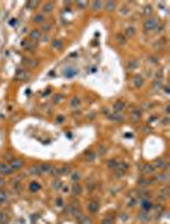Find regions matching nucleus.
Instances as JSON below:
<instances>
[{
	"label": "nucleus",
	"mask_w": 170,
	"mask_h": 224,
	"mask_svg": "<svg viewBox=\"0 0 170 224\" xmlns=\"http://www.w3.org/2000/svg\"><path fill=\"white\" fill-rule=\"evenodd\" d=\"M156 26H157V19L156 18H147L146 21H145V23H143V27H145V30L147 31H154L156 30Z\"/></svg>",
	"instance_id": "f257e3e1"
},
{
	"label": "nucleus",
	"mask_w": 170,
	"mask_h": 224,
	"mask_svg": "<svg viewBox=\"0 0 170 224\" xmlns=\"http://www.w3.org/2000/svg\"><path fill=\"white\" fill-rule=\"evenodd\" d=\"M23 160H21V159H12V161L9 163V166L12 168V170L14 172V170H19L22 166H23Z\"/></svg>",
	"instance_id": "f03ea898"
},
{
	"label": "nucleus",
	"mask_w": 170,
	"mask_h": 224,
	"mask_svg": "<svg viewBox=\"0 0 170 224\" xmlns=\"http://www.w3.org/2000/svg\"><path fill=\"white\" fill-rule=\"evenodd\" d=\"M12 173H13V170H12V168L9 166V164H6V163H0V174L8 176V174H12Z\"/></svg>",
	"instance_id": "7ed1b4c3"
},
{
	"label": "nucleus",
	"mask_w": 170,
	"mask_h": 224,
	"mask_svg": "<svg viewBox=\"0 0 170 224\" xmlns=\"http://www.w3.org/2000/svg\"><path fill=\"white\" fill-rule=\"evenodd\" d=\"M40 39H41V30H32L31 33H30V41L35 44Z\"/></svg>",
	"instance_id": "20e7f679"
},
{
	"label": "nucleus",
	"mask_w": 170,
	"mask_h": 224,
	"mask_svg": "<svg viewBox=\"0 0 170 224\" xmlns=\"http://www.w3.org/2000/svg\"><path fill=\"white\" fill-rule=\"evenodd\" d=\"M28 77V73H27V71H24V69H18L16 73V78L18 79V81H24L26 78Z\"/></svg>",
	"instance_id": "39448f33"
},
{
	"label": "nucleus",
	"mask_w": 170,
	"mask_h": 224,
	"mask_svg": "<svg viewBox=\"0 0 170 224\" xmlns=\"http://www.w3.org/2000/svg\"><path fill=\"white\" fill-rule=\"evenodd\" d=\"M54 9V4L53 3H45L42 5V13H51Z\"/></svg>",
	"instance_id": "423d86ee"
},
{
	"label": "nucleus",
	"mask_w": 170,
	"mask_h": 224,
	"mask_svg": "<svg viewBox=\"0 0 170 224\" xmlns=\"http://www.w3.org/2000/svg\"><path fill=\"white\" fill-rule=\"evenodd\" d=\"M124 108H125V104H124L123 101H116V103L114 104V110H115V113H120V111H123Z\"/></svg>",
	"instance_id": "0eeeda50"
},
{
	"label": "nucleus",
	"mask_w": 170,
	"mask_h": 224,
	"mask_svg": "<svg viewBox=\"0 0 170 224\" xmlns=\"http://www.w3.org/2000/svg\"><path fill=\"white\" fill-rule=\"evenodd\" d=\"M142 209H143V211H150L152 209V202L148 200H143L142 201Z\"/></svg>",
	"instance_id": "6e6552de"
},
{
	"label": "nucleus",
	"mask_w": 170,
	"mask_h": 224,
	"mask_svg": "<svg viewBox=\"0 0 170 224\" xmlns=\"http://www.w3.org/2000/svg\"><path fill=\"white\" fill-rule=\"evenodd\" d=\"M6 202H8V194L0 190V205H5Z\"/></svg>",
	"instance_id": "1a4fd4ad"
},
{
	"label": "nucleus",
	"mask_w": 170,
	"mask_h": 224,
	"mask_svg": "<svg viewBox=\"0 0 170 224\" xmlns=\"http://www.w3.org/2000/svg\"><path fill=\"white\" fill-rule=\"evenodd\" d=\"M102 5H104L102 1H92V3H91V8H92V10H95V12L100 10V9L102 8Z\"/></svg>",
	"instance_id": "9d476101"
},
{
	"label": "nucleus",
	"mask_w": 170,
	"mask_h": 224,
	"mask_svg": "<svg viewBox=\"0 0 170 224\" xmlns=\"http://www.w3.org/2000/svg\"><path fill=\"white\" fill-rule=\"evenodd\" d=\"M134 35H136V28L134 27L129 26V27L125 28V37H133Z\"/></svg>",
	"instance_id": "9b49d317"
},
{
	"label": "nucleus",
	"mask_w": 170,
	"mask_h": 224,
	"mask_svg": "<svg viewBox=\"0 0 170 224\" xmlns=\"http://www.w3.org/2000/svg\"><path fill=\"white\" fill-rule=\"evenodd\" d=\"M143 173H146V174H154L155 166L154 165H150V164H146L143 166Z\"/></svg>",
	"instance_id": "f8f14e48"
},
{
	"label": "nucleus",
	"mask_w": 170,
	"mask_h": 224,
	"mask_svg": "<svg viewBox=\"0 0 170 224\" xmlns=\"http://www.w3.org/2000/svg\"><path fill=\"white\" fill-rule=\"evenodd\" d=\"M133 85H134L136 87L143 86V78H142L141 76H136V77L133 78Z\"/></svg>",
	"instance_id": "ddd939ff"
},
{
	"label": "nucleus",
	"mask_w": 170,
	"mask_h": 224,
	"mask_svg": "<svg viewBox=\"0 0 170 224\" xmlns=\"http://www.w3.org/2000/svg\"><path fill=\"white\" fill-rule=\"evenodd\" d=\"M33 22L35 23H38V24H42L45 22V15L44 14H37L33 17Z\"/></svg>",
	"instance_id": "4468645a"
},
{
	"label": "nucleus",
	"mask_w": 170,
	"mask_h": 224,
	"mask_svg": "<svg viewBox=\"0 0 170 224\" xmlns=\"http://www.w3.org/2000/svg\"><path fill=\"white\" fill-rule=\"evenodd\" d=\"M40 168H41V174L42 173H50L53 165L51 164H40Z\"/></svg>",
	"instance_id": "2eb2a0df"
},
{
	"label": "nucleus",
	"mask_w": 170,
	"mask_h": 224,
	"mask_svg": "<svg viewBox=\"0 0 170 224\" xmlns=\"http://www.w3.org/2000/svg\"><path fill=\"white\" fill-rule=\"evenodd\" d=\"M30 173L31 174H41V168H40V165L35 164L31 166V169H30Z\"/></svg>",
	"instance_id": "dca6fc26"
},
{
	"label": "nucleus",
	"mask_w": 170,
	"mask_h": 224,
	"mask_svg": "<svg viewBox=\"0 0 170 224\" xmlns=\"http://www.w3.org/2000/svg\"><path fill=\"white\" fill-rule=\"evenodd\" d=\"M88 210L91 213H97L99 211V202H91V204H88Z\"/></svg>",
	"instance_id": "f3484780"
},
{
	"label": "nucleus",
	"mask_w": 170,
	"mask_h": 224,
	"mask_svg": "<svg viewBox=\"0 0 170 224\" xmlns=\"http://www.w3.org/2000/svg\"><path fill=\"white\" fill-rule=\"evenodd\" d=\"M152 12H154V9H152L151 5H146L145 9H143V14L146 17H148V18H150V14H152Z\"/></svg>",
	"instance_id": "a211bd4d"
},
{
	"label": "nucleus",
	"mask_w": 170,
	"mask_h": 224,
	"mask_svg": "<svg viewBox=\"0 0 170 224\" xmlns=\"http://www.w3.org/2000/svg\"><path fill=\"white\" fill-rule=\"evenodd\" d=\"M70 173V168L68 165H64L63 168H59V174H69Z\"/></svg>",
	"instance_id": "6ab92c4d"
},
{
	"label": "nucleus",
	"mask_w": 170,
	"mask_h": 224,
	"mask_svg": "<svg viewBox=\"0 0 170 224\" xmlns=\"http://www.w3.org/2000/svg\"><path fill=\"white\" fill-rule=\"evenodd\" d=\"M155 166H157V168H160V169H162V168H168V164L164 161V160H156V163H155Z\"/></svg>",
	"instance_id": "aec40b11"
},
{
	"label": "nucleus",
	"mask_w": 170,
	"mask_h": 224,
	"mask_svg": "<svg viewBox=\"0 0 170 224\" xmlns=\"http://www.w3.org/2000/svg\"><path fill=\"white\" fill-rule=\"evenodd\" d=\"M38 190H40V184H38L37 182H32L31 184H30V191L36 192V191H38Z\"/></svg>",
	"instance_id": "412c9836"
},
{
	"label": "nucleus",
	"mask_w": 170,
	"mask_h": 224,
	"mask_svg": "<svg viewBox=\"0 0 170 224\" xmlns=\"http://www.w3.org/2000/svg\"><path fill=\"white\" fill-rule=\"evenodd\" d=\"M76 74H77V69H74V68H69L65 72V77H73Z\"/></svg>",
	"instance_id": "4be33fe9"
},
{
	"label": "nucleus",
	"mask_w": 170,
	"mask_h": 224,
	"mask_svg": "<svg viewBox=\"0 0 170 224\" xmlns=\"http://www.w3.org/2000/svg\"><path fill=\"white\" fill-rule=\"evenodd\" d=\"M79 223H81V224H91L92 222H91V219H90L88 216H84V215H82V216L79 218Z\"/></svg>",
	"instance_id": "5701e85b"
},
{
	"label": "nucleus",
	"mask_w": 170,
	"mask_h": 224,
	"mask_svg": "<svg viewBox=\"0 0 170 224\" xmlns=\"http://www.w3.org/2000/svg\"><path fill=\"white\" fill-rule=\"evenodd\" d=\"M53 47H54V49H58V50L63 49V41L62 40H55V41L53 42Z\"/></svg>",
	"instance_id": "b1692460"
},
{
	"label": "nucleus",
	"mask_w": 170,
	"mask_h": 224,
	"mask_svg": "<svg viewBox=\"0 0 170 224\" xmlns=\"http://www.w3.org/2000/svg\"><path fill=\"white\" fill-rule=\"evenodd\" d=\"M23 46H24V47H26V49H27V50H30V51H31V50H33V47H35V44H33V42H31V41H23Z\"/></svg>",
	"instance_id": "393cba45"
},
{
	"label": "nucleus",
	"mask_w": 170,
	"mask_h": 224,
	"mask_svg": "<svg viewBox=\"0 0 170 224\" xmlns=\"http://www.w3.org/2000/svg\"><path fill=\"white\" fill-rule=\"evenodd\" d=\"M105 5H106V10H110V12H111V10H114V9H115V7H116L115 1H108Z\"/></svg>",
	"instance_id": "a878e982"
},
{
	"label": "nucleus",
	"mask_w": 170,
	"mask_h": 224,
	"mask_svg": "<svg viewBox=\"0 0 170 224\" xmlns=\"http://www.w3.org/2000/svg\"><path fill=\"white\" fill-rule=\"evenodd\" d=\"M51 27H53V24H51L50 22H49V23L44 22V23H42V28H41V30L44 31V32H49V31L51 30Z\"/></svg>",
	"instance_id": "bb28decb"
},
{
	"label": "nucleus",
	"mask_w": 170,
	"mask_h": 224,
	"mask_svg": "<svg viewBox=\"0 0 170 224\" xmlns=\"http://www.w3.org/2000/svg\"><path fill=\"white\" fill-rule=\"evenodd\" d=\"M86 158H87V160L88 161H92L93 159H95V152L93 151H86Z\"/></svg>",
	"instance_id": "cd10ccee"
},
{
	"label": "nucleus",
	"mask_w": 170,
	"mask_h": 224,
	"mask_svg": "<svg viewBox=\"0 0 170 224\" xmlns=\"http://www.w3.org/2000/svg\"><path fill=\"white\" fill-rule=\"evenodd\" d=\"M72 192L74 195H78L79 192H81V186L78 184V183H74L73 184V188H72Z\"/></svg>",
	"instance_id": "c85d7f7f"
},
{
	"label": "nucleus",
	"mask_w": 170,
	"mask_h": 224,
	"mask_svg": "<svg viewBox=\"0 0 170 224\" xmlns=\"http://www.w3.org/2000/svg\"><path fill=\"white\" fill-rule=\"evenodd\" d=\"M116 41L119 42V44H122V45H124L125 42H127V40H125V37H124L123 35H116Z\"/></svg>",
	"instance_id": "c756f323"
},
{
	"label": "nucleus",
	"mask_w": 170,
	"mask_h": 224,
	"mask_svg": "<svg viewBox=\"0 0 170 224\" xmlns=\"http://www.w3.org/2000/svg\"><path fill=\"white\" fill-rule=\"evenodd\" d=\"M109 117H110V118H111L113 120H115V122H118V120H122V119H123L122 117H119V113H115V114H110Z\"/></svg>",
	"instance_id": "7c9ffc66"
},
{
	"label": "nucleus",
	"mask_w": 170,
	"mask_h": 224,
	"mask_svg": "<svg viewBox=\"0 0 170 224\" xmlns=\"http://www.w3.org/2000/svg\"><path fill=\"white\" fill-rule=\"evenodd\" d=\"M79 178H81V174H79V172H73V173H72V179H73V182H77V181H79Z\"/></svg>",
	"instance_id": "2f4dec72"
},
{
	"label": "nucleus",
	"mask_w": 170,
	"mask_h": 224,
	"mask_svg": "<svg viewBox=\"0 0 170 224\" xmlns=\"http://www.w3.org/2000/svg\"><path fill=\"white\" fill-rule=\"evenodd\" d=\"M79 104H81V100H79L78 97H73L72 101H70V105H72L73 108H74V106H78Z\"/></svg>",
	"instance_id": "473e14b6"
},
{
	"label": "nucleus",
	"mask_w": 170,
	"mask_h": 224,
	"mask_svg": "<svg viewBox=\"0 0 170 224\" xmlns=\"http://www.w3.org/2000/svg\"><path fill=\"white\" fill-rule=\"evenodd\" d=\"M129 12H130V9H129V8H128V7H127V5H124L123 8H122V9H120V13H122V14H123V15H127V14H129Z\"/></svg>",
	"instance_id": "72a5a7b5"
},
{
	"label": "nucleus",
	"mask_w": 170,
	"mask_h": 224,
	"mask_svg": "<svg viewBox=\"0 0 170 224\" xmlns=\"http://www.w3.org/2000/svg\"><path fill=\"white\" fill-rule=\"evenodd\" d=\"M147 213H148V211H142V213H141V215H139V218H141L142 220H146V219H148V218H150V215H148Z\"/></svg>",
	"instance_id": "f704fd0d"
},
{
	"label": "nucleus",
	"mask_w": 170,
	"mask_h": 224,
	"mask_svg": "<svg viewBox=\"0 0 170 224\" xmlns=\"http://www.w3.org/2000/svg\"><path fill=\"white\" fill-rule=\"evenodd\" d=\"M37 5H38V1H28V3L26 4L27 8H35V7H37Z\"/></svg>",
	"instance_id": "c9c22d12"
},
{
	"label": "nucleus",
	"mask_w": 170,
	"mask_h": 224,
	"mask_svg": "<svg viewBox=\"0 0 170 224\" xmlns=\"http://www.w3.org/2000/svg\"><path fill=\"white\" fill-rule=\"evenodd\" d=\"M108 165H109V168H116V166L119 165V163H118L116 160H110L108 163Z\"/></svg>",
	"instance_id": "e433bc0d"
},
{
	"label": "nucleus",
	"mask_w": 170,
	"mask_h": 224,
	"mask_svg": "<svg viewBox=\"0 0 170 224\" xmlns=\"http://www.w3.org/2000/svg\"><path fill=\"white\" fill-rule=\"evenodd\" d=\"M62 186H63V182H62V181H55V182H54V184H53V187H54L55 190L60 188Z\"/></svg>",
	"instance_id": "4c0bfd02"
},
{
	"label": "nucleus",
	"mask_w": 170,
	"mask_h": 224,
	"mask_svg": "<svg viewBox=\"0 0 170 224\" xmlns=\"http://www.w3.org/2000/svg\"><path fill=\"white\" fill-rule=\"evenodd\" d=\"M132 115L134 117V119L137 120L141 118V110H134V111H132Z\"/></svg>",
	"instance_id": "58836bf2"
},
{
	"label": "nucleus",
	"mask_w": 170,
	"mask_h": 224,
	"mask_svg": "<svg viewBox=\"0 0 170 224\" xmlns=\"http://www.w3.org/2000/svg\"><path fill=\"white\" fill-rule=\"evenodd\" d=\"M136 67H137V61H136V60H130L129 64H128V68H129V69H134Z\"/></svg>",
	"instance_id": "ea45409f"
},
{
	"label": "nucleus",
	"mask_w": 170,
	"mask_h": 224,
	"mask_svg": "<svg viewBox=\"0 0 170 224\" xmlns=\"http://www.w3.org/2000/svg\"><path fill=\"white\" fill-rule=\"evenodd\" d=\"M166 179V174L165 173H160L159 176H157V181H160V182H162V181H165Z\"/></svg>",
	"instance_id": "a19ab883"
},
{
	"label": "nucleus",
	"mask_w": 170,
	"mask_h": 224,
	"mask_svg": "<svg viewBox=\"0 0 170 224\" xmlns=\"http://www.w3.org/2000/svg\"><path fill=\"white\" fill-rule=\"evenodd\" d=\"M24 63H26V64H28L30 67H35V65L37 64V61H32V59H26Z\"/></svg>",
	"instance_id": "79ce46f5"
},
{
	"label": "nucleus",
	"mask_w": 170,
	"mask_h": 224,
	"mask_svg": "<svg viewBox=\"0 0 170 224\" xmlns=\"http://www.w3.org/2000/svg\"><path fill=\"white\" fill-rule=\"evenodd\" d=\"M77 5L81 8V9H84V8L87 7V3H86V1H78Z\"/></svg>",
	"instance_id": "37998d69"
},
{
	"label": "nucleus",
	"mask_w": 170,
	"mask_h": 224,
	"mask_svg": "<svg viewBox=\"0 0 170 224\" xmlns=\"http://www.w3.org/2000/svg\"><path fill=\"white\" fill-rule=\"evenodd\" d=\"M138 183L141 184V186H146V184H148V181H146V179H141Z\"/></svg>",
	"instance_id": "c03bdc74"
},
{
	"label": "nucleus",
	"mask_w": 170,
	"mask_h": 224,
	"mask_svg": "<svg viewBox=\"0 0 170 224\" xmlns=\"http://www.w3.org/2000/svg\"><path fill=\"white\" fill-rule=\"evenodd\" d=\"M156 28H157V32H162L164 28H165V26H164V24H161V26H156Z\"/></svg>",
	"instance_id": "a18cd8bd"
},
{
	"label": "nucleus",
	"mask_w": 170,
	"mask_h": 224,
	"mask_svg": "<svg viewBox=\"0 0 170 224\" xmlns=\"http://www.w3.org/2000/svg\"><path fill=\"white\" fill-rule=\"evenodd\" d=\"M56 205H58V206H62L63 205V200L62 198H58V200H56Z\"/></svg>",
	"instance_id": "49530a36"
},
{
	"label": "nucleus",
	"mask_w": 170,
	"mask_h": 224,
	"mask_svg": "<svg viewBox=\"0 0 170 224\" xmlns=\"http://www.w3.org/2000/svg\"><path fill=\"white\" fill-rule=\"evenodd\" d=\"M3 184H4V179L0 177V186H3Z\"/></svg>",
	"instance_id": "de8ad7c7"
},
{
	"label": "nucleus",
	"mask_w": 170,
	"mask_h": 224,
	"mask_svg": "<svg viewBox=\"0 0 170 224\" xmlns=\"http://www.w3.org/2000/svg\"><path fill=\"white\" fill-rule=\"evenodd\" d=\"M3 218H4V214L0 211V222H1V219H3Z\"/></svg>",
	"instance_id": "09e8293b"
},
{
	"label": "nucleus",
	"mask_w": 170,
	"mask_h": 224,
	"mask_svg": "<svg viewBox=\"0 0 170 224\" xmlns=\"http://www.w3.org/2000/svg\"><path fill=\"white\" fill-rule=\"evenodd\" d=\"M165 92H166V94H169V87H168V86H165Z\"/></svg>",
	"instance_id": "8fccbe9b"
},
{
	"label": "nucleus",
	"mask_w": 170,
	"mask_h": 224,
	"mask_svg": "<svg viewBox=\"0 0 170 224\" xmlns=\"http://www.w3.org/2000/svg\"><path fill=\"white\" fill-rule=\"evenodd\" d=\"M165 113H166V114H169V106H166V109H165Z\"/></svg>",
	"instance_id": "3c124183"
},
{
	"label": "nucleus",
	"mask_w": 170,
	"mask_h": 224,
	"mask_svg": "<svg viewBox=\"0 0 170 224\" xmlns=\"http://www.w3.org/2000/svg\"><path fill=\"white\" fill-rule=\"evenodd\" d=\"M64 119V118H63V117H59V118H58V120H59V123H62V120Z\"/></svg>",
	"instance_id": "603ef678"
}]
</instances>
